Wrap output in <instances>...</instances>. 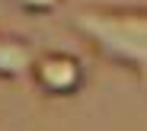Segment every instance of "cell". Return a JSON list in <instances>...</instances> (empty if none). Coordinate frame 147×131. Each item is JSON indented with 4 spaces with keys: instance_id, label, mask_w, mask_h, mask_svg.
Here are the masks:
<instances>
[{
    "instance_id": "1",
    "label": "cell",
    "mask_w": 147,
    "mask_h": 131,
    "mask_svg": "<svg viewBox=\"0 0 147 131\" xmlns=\"http://www.w3.org/2000/svg\"><path fill=\"white\" fill-rule=\"evenodd\" d=\"M67 26L99 61L134 74L147 70V7L144 3H80L67 13Z\"/></svg>"
},
{
    "instance_id": "4",
    "label": "cell",
    "mask_w": 147,
    "mask_h": 131,
    "mask_svg": "<svg viewBox=\"0 0 147 131\" xmlns=\"http://www.w3.org/2000/svg\"><path fill=\"white\" fill-rule=\"evenodd\" d=\"M10 3L26 16H55L67 0H10Z\"/></svg>"
},
{
    "instance_id": "3",
    "label": "cell",
    "mask_w": 147,
    "mask_h": 131,
    "mask_svg": "<svg viewBox=\"0 0 147 131\" xmlns=\"http://www.w3.org/2000/svg\"><path fill=\"white\" fill-rule=\"evenodd\" d=\"M38 55L32 38L16 35V32H0V80H22L29 77V67Z\"/></svg>"
},
{
    "instance_id": "2",
    "label": "cell",
    "mask_w": 147,
    "mask_h": 131,
    "mask_svg": "<svg viewBox=\"0 0 147 131\" xmlns=\"http://www.w3.org/2000/svg\"><path fill=\"white\" fill-rule=\"evenodd\" d=\"M86 64L74 55V51H38L32 67H29V80L32 86L48 96V99H70L86 86Z\"/></svg>"
}]
</instances>
